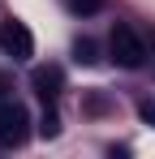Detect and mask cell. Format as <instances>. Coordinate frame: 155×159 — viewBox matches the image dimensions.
I'll list each match as a JSON object with an SVG mask.
<instances>
[{
    "label": "cell",
    "instance_id": "obj_3",
    "mask_svg": "<svg viewBox=\"0 0 155 159\" xmlns=\"http://www.w3.org/2000/svg\"><path fill=\"white\" fill-rule=\"evenodd\" d=\"M0 52L4 56H13V60H30L35 56V39H30V30L22 26V22H4L0 26Z\"/></svg>",
    "mask_w": 155,
    "mask_h": 159
},
{
    "label": "cell",
    "instance_id": "obj_4",
    "mask_svg": "<svg viewBox=\"0 0 155 159\" xmlns=\"http://www.w3.org/2000/svg\"><path fill=\"white\" fill-rule=\"evenodd\" d=\"M35 86H39L43 99H56V90H60V69H35Z\"/></svg>",
    "mask_w": 155,
    "mask_h": 159
},
{
    "label": "cell",
    "instance_id": "obj_6",
    "mask_svg": "<svg viewBox=\"0 0 155 159\" xmlns=\"http://www.w3.org/2000/svg\"><path fill=\"white\" fill-rule=\"evenodd\" d=\"M69 4H73V9H78V13H95V9H99V4H103V0H69Z\"/></svg>",
    "mask_w": 155,
    "mask_h": 159
},
{
    "label": "cell",
    "instance_id": "obj_2",
    "mask_svg": "<svg viewBox=\"0 0 155 159\" xmlns=\"http://www.w3.org/2000/svg\"><path fill=\"white\" fill-rule=\"evenodd\" d=\"M26 133H30V116H26L22 103L4 99L0 103V146H22Z\"/></svg>",
    "mask_w": 155,
    "mask_h": 159
},
{
    "label": "cell",
    "instance_id": "obj_7",
    "mask_svg": "<svg viewBox=\"0 0 155 159\" xmlns=\"http://www.w3.org/2000/svg\"><path fill=\"white\" fill-rule=\"evenodd\" d=\"M138 112H142V120H147V125H155V99H142Z\"/></svg>",
    "mask_w": 155,
    "mask_h": 159
},
{
    "label": "cell",
    "instance_id": "obj_5",
    "mask_svg": "<svg viewBox=\"0 0 155 159\" xmlns=\"http://www.w3.org/2000/svg\"><path fill=\"white\" fill-rule=\"evenodd\" d=\"M73 56H78V60H82V65H95V60H99V48H95L91 39H78V48H73Z\"/></svg>",
    "mask_w": 155,
    "mask_h": 159
},
{
    "label": "cell",
    "instance_id": "obj_8",
    "mask_svg": "<svg viewBox=\"0 0 155 159\" xmlns=\"http://www.w3.org/2000/svg\"><path fill=\"white\" fill-rule=\"evenodd\" d=\"M39 129L48 133V138H52V133H56V112H43V125H39Z\"/></svg>",
    "mask_w": 155,
    "mask_h": 159
},
{
    "label": "cell",
    "instance_id": "obj_1",
    "mask_svg": "<svg viewBox=\"0 0 155 159\" xmlns=\"http://www.w3.org/2000/svg\"><path fill=\"white\" fill-rule=\"evenodd\" d=\"M108 48H112V60H116L121 69H138V65L147 60V43H142V39H138L129 26H112Z\"/></svg>",
    "mask_w": 155,
    "mask_h": 159
}]
</instances>
